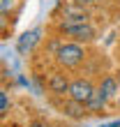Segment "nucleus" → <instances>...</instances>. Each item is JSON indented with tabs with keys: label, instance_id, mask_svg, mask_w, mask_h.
I'll list each match as a JSON object with an SVG mask.
<instances>
[{
	"label": "nucleus",
	"instance_id": "7ed1b4c3",
	"mask_svg": "<svg viewBox=\"0 0 120 127\" xmlns=\"http://www.w3.org/2000/svg\"><path fill=\"white\" fill-rule=\"evenodd\" d=\"M92 93H95V86H92L90 79H74L72 86H69L67 97L74 99V102H79V104H88V99L92 97Z\"/></svg>",
	"mask_w": 120,
	"mask_h": 127
},
{
	"label": "nucleus",
	"instance_id": "1a4fd4ad",
	"mask_svg": "<svg viewBox=\"0 0 120 127\" xmlns=\"http://www.w3.org/2000/svg\"><path fill=\"white\" fill-rule=\"evenodd\" d=\"M83 106H86V104H79V102L69 99V104L65 106V111H67L69 116H74V118H81V116H83Z\"/></svg>",
	"mask_w": 120,
	"mask_h": 127
},
{
	"label": "nucleus",
	"instance_id": "9b49d317",
	"mask_svg": "<svg viewBox=\"0 0 120 127\" xmlns=\"http://www.w3.org/2000/svg\"><path fill=\"white\" fill-rule=\"evenodd\" d=\"M14 7V0H2V14H7Z\"/></svg>",
	"mask_w": 120,
	"mask_h": 127
},
{
	"label": "nucleus",
	"instance_id": "0eeeda50",
	"mask_svg": "<svg viewBox=\"0 0 120 127\" xmlns=\"http://www.w3.org/2000/svg\"><path fill=\"white\" fill-rule=\"evenodd\" d=\"M69 86H72V81H67L65 74H51V79H49V90L56 95H67Z\"/></svg>",
	"mask_w": 120,
	"mask_h": 127
},
{
	"label": "nucleus",
	"instance_id": "39448f33",
	"mask_svg": "<svg viewBox=\"0 0 120 127\" xmlns=\"http://www.w3.org/2000/svg\"><path fill=\"white\" fill-rule=\"evenodd\" d=\"M39 35H42V30L39 28H35V30H28V32H23L19 37V42H16V49H19V53L21 56H26L28 51H32V46L37 42H39Z\"/></svg>",
	"mask_w": 120,
	"mask_h": 127
},
{
	"label": "nucleus",
	"instance_id": "f257e3e1",
	"mask_svg": "<svg viewBox=\"0 0 120 127\" xmlns=\"http://www.w3.org/2000/svg\"><path fill=\"white\" fill-rule=\"evenodd\" d=\"M56 60L65 69H74L86 60V51L79 42H62V46L56 51Z\"/></svg>",
	"mask_w": 120,
	"mask_h": 127
},
{
	"label": "nucleus",
	"instance_id": "ddd939ff",
	"mask_svg": "<svg viewBox=\"0 0 120 127\" xmlns=\"http://www.w3.org/2000/svg\"><path fill=\"white\" fill-rule=\"evenodd\" d=\"M118 83H120V76H118ZM118 104H120V95H118Z\"/></svg>",
	"mask_w": 120,
	"mask_h": 127
},
{
	"label": "nucleus",
	"instance_id": "6e6552de",
	"mask_svg": "<svg viewBox=\"0 0 120 127\" xmlns=\"http://www.w3.org/2000/svg\"><path fill=\"white\" fill-rule=\"evenodd\" d=\"M99 88L106 93L109 99H118V95H120V83H118L116 76H104L102 83H99Z\"/></svg>",
	"mask_w": 120,
	"mask_h": 127
},
{
	"label": "nucleus",
	"instance_id": "f03ea898",
	"mask_svg": "<svg viewBox=\"0 0 120 127\" xmlns=\"http://www.w3.org/2000/svg\"><path fill=\"white\" fill-rule=\"evenodd\" d=\"M58 30L62 32L65 37H69L72 42H92L95 37H97V30L90 23H72V26H58Z\"/></svg>",
	"mask_w": 120,
	"mask_h": 127
},
{
	"label": "nucleus",
	"instance_id": "423d86ee",
	"mask_svg": "<svg viewBox=\"0 0 120 127\" xmlns=\"http://www.w3.org/2000/svg\"><path fill=\"white\" fill-rule=\"evenodd\" d=\"M106 102H109L106 93H104L102 88H95V93H92V97L88 99L86 109L90 111V113H99V111H104V106H106Z\"/></svg>",
	"mask_w": 120,
	"mask_h": 127
},
{
	"label": "nucleus",
	"instance_id": "f8f14e48",
	"mask_svg": "<svg viewBox=\"0 0 120 127\" xmlns=\"http://www.w3.org/2000/svg\"><path fill=\"white\" fill-rule=\"evenodd\" d=\"M76 5H97V2H102V0H74Z\"/></svg>",
	"mask_w": 120,
	"mask_h": 127
},
{
	"label": "nucleus",
	"instance_id": "20e7f679",
	"mask_svg": "<svg viewBox=\"0 0 120 127\" xmlns=\"http://www.w3.org/2000/svg\"><path fill=\"white\" fill-rule=\"evenodd\" d=\"M88 19H90V14L83 9V5H76V2H72V5H67L65 9H62V21H60V26L88 23Z\"/></svg>",
	"mask_w": 120,
	"mask_h": 127
},
{
	"label": "nucleus",
	"instance_id": "9d476101",
	"mask_svg": "<svg viewBox=\"0 0 120 127\" xmlns=\"http://www.w3.org/2000/svg\"><path fill=\"white\" fill-rule=\"evenodd\" d=\"M7 111H9V97H7V93L2 90V93H0V113H7Z\"/></svg>",
	"mask_w": 120,
	"mask_h": 127
}]
</instances>
